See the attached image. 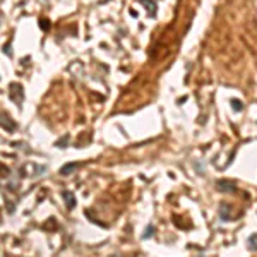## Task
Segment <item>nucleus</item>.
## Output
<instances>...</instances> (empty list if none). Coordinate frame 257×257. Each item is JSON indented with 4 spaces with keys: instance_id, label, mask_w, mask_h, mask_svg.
<instances>
[{
    "instance_id": "1",
    "label": "nucleus",
    "mask_w": 257,
    "mask_h": 257,
    "mask_svg": "<svg viewBox=\"0 0 257 257\" xmlns=\"http://www.w3.org/2000/svg\"><path fill=\"white\" fill-rule=\"evenodd\" d=\"M9 99L14 101L17 107L22 105V101H24V89H22L21 84H17V82H11L9 84Z\"/></svg>"
},
{
    "instance_id": "2",
    "label": "nucleus",
    "mask_w": 257,
    "mask_h": 257,
    "mask_svg": "<svg viewBox=\"0 0 257 257\" xmlns=\"http://www.w3.org/2000/svg\"><path fill=\"white\" fill-rule=\"evenodd\" d=\"M15 122H12L11 120V117L9 115H5V111H2V128L4 130H7V132H14L15 130Z\"/></svg>"
},
{
    "instance_id": "3",
    "label": "nucleus",
    "mask_w": 257,
    "mask_h": 257,
    "mask_svg": "<svg viewBox=\"0 0 257 257\" xmlns=\"http://www.w3.org/2000/svg\"><path fill=\"white\" fill-rule=\"evenodd\" d=\"M216 187L220 192H235L237 187L233 182H226V180H218L216 182Z\"/></svg>"
},
{
    "instance_id": "4",
    "label": "nucleus",
    "mask_w": 257,
    "mask_h": 257,
    "mask_svg": "<svg viewBox=\"0 0 257 257\" xmlns=\"http://www.w3.org/2000/svg\"><path fill=\"white\" fill-rule=\"evenodd\" d=\"M62 197L65 199V206L67 209H74L76 207V197L70 190H62Z\"/></svg>"
},
{
    "instance_id": "5",
    "label": "nucleus",
    "mask_w": 257,
    "mask_h": 257,
    "mask_svg": "<svg viewBox=\"0 0 257 257\" xmlns=\"http://www.w3.org/2000/svg\"><path fill=\"white\" fill-rule=\"evenodd\" d=\"M139 2L147 7V14H149L151 17H154V14H156V4H154L153 0H139Z\"/></svg>"
},
{
    "instance_id": "6",
    "label": "nucleus",
    "mask_w": 257,
    "mask_h": 257,
    "mask_svg": "<svg viewBox=\"0 0 257 257\" xmlns=\"http://www.w3.org/2000/svg\"><path fill=\"white\" fill-rule=\"evenodd\" d=\"M76 163H67V165H63L62 168H60V175H70V173L76 170Z\"/></svg>"
},
{
    "instance_id": "7",
    "label": "nucleus",
    "mask_w": 257,
    "mask_h": 257,
    "mask_svg": "<svg viewBox=\"0 0 257 257\" xmlns=\"http://www.w3.org/2000/svg\"><path fill=\"white\" fill-rule=\"evenodd\" d=\"M231 108H233V110L235 111H242L243 110V103L240 101V99H231Z\"/></svg>"
},
{
    "instance_id": "8",
    "label": "nucleus",
    "mask_w": 257,
    "mask_h": 257,
    "mask_svg": "<svg viewBox=\"0 0 257 257\" xmlns=\"http://www.w3.org/2000/svg\"><path fill=\"white\" fill-rule=\"evenodd\" d=\"M249 250H257V233L255 235H250V238H249Z\"/></svg>"
},
{
    "instance_id": "9",
    "label": "nucleus",
    "mask_w": 257,
    "mask_h": 257,
    "mask_svg": "<svg viewBox=\"0 0 257 257\" xmlns=\"http://www.w3.org/2000/svg\"><path fill=\"white\" fill-rule=\"evenodd\" d=\"M153 233H154V226H151V224H149V226H147V230L142 233V240H144V238H149Z\"/></svg>"
},
{
    "instance_id": "10",
    "label": "nucleus",
    "mask_w": 257,
    "mask_h": 257,
    "mask_svg": "<svg viewBox=\"0 0 257 257\" xmlns=\"http://www.w3.org/2000/svg\"><path fill=\"white\" fill-rule=\"evenodd\" d=\"M4 53L9 57H12V50H11V45H4Z\"/></svg>"
},
{
    "instance_id": "11",
    "label": "nucleus",
    "mask_w": 257,
    "mask_h": 257,
    "mask_svg": "<svg viewBox=\"0 0 257 257\" xmlns=\"http://www.w3.org/2000/svg\"><path fill=\"white\" fill-rule=\"evenodd\" d=\"M67 139H69V136H65V137H63V141H59V142H57V146H59V147H65Z\"/></svg>"
},
{
    "instance_id": "12",
    "label": "nucleus",
    "mask_w": 257,
    "mask_h": 257,
    "mask_svg": "<svg viewBox=\"0 0 257 257\" xmlns=\"http://www.w3.org/2000/svg\"><path fill=\"white\" fill-rule=\"evenodd\" d=\"M41 28H43V29L50 28V22H48V21H45V19H43V21H41Z\"/></svg>"
}]
</instances>
